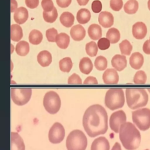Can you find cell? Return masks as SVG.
<instances>
[{"mask_svg": "<svg viewBox=\"0 0 150 150\" xmlns=\"http://www.w3.org/2000/svg\"><path fill=\"white\" fill-rule=\"evenodd\" d=\"M83 125L90 137L104 134L108 129V115L105 109L100 104L90 105L83 114Z\"/></svg>", "mask_w": 150, "mask_h": 150, "instance_id": "cell-1", "label": "cell"}, {"mask_svg": "<svg viewBox=\"0 0 150 150\" xmlns=\"http://www.w3.org/2000/svg\"><path fill=\"white\" fill-rule=\"evenodd\" d=\"M119 138L127 150H135L141 143V134L135 124L131 122L123 124L119 131Z\"/></svg>", "mask_w": 150, "mask_h": 150, "instance_id": "cell-2", "label": "cell"}, {"mask_svg": "<svg viewBox=\"0 0 150 150\" xmlns=\"http://www.w3.org/2000/svg\"><path fill=\"white\" fill-rule=\"evenodd\" d=\"M127 104L132 110L145 107L148 101V95L143 88H127L125 90Z\"/></svg>", "mask_w": 150, "mask_h": 150, "instance_id": "cell-3", "label": "cell"}, {"mask_svg": "<svg viewBox=\"0 0 150 150\" xmlns=\"http://www.w3.org/2000/svg\"><path fill=\"white\" fill-rule=\"evenodd\" d=\"M104 103L105 106L111 110L122 108L125 103L123 90L121 88H112L105 94Z\"/></svg>", "mask_w": 150, "mask_h": 150, "instance_id": "cell-4", "label": "cell"}, {"mask_svg": "<svg viewBox=\"0 0 150 150\" xmlns=\"http://www.w3.org/2000/svg\"><path fill=\"white\" fill-rule=\"evenodd\" d=\"M66 145L67 150H86L87 145V137L81 130H73L67 137Z\"/></svg>", "mask_w": 150, "mask_h": 150, "instance_id": "cell-5", "label": "cell"}, {"mask_svg": "<svg viewBox=\"0 0 150 150\" xmlns=\"http://www.w3.org/2000/svg\"><path fill=\"white\" fill-rule=\"evenodd\" d=\"M132 120L135 125L140 130L145 131L150 128V109L141 108L132 112Z\"/></svg>", "mask_w": 150, "mask_h": 150, "instance_id": "cell-6", "label": "cell"}, {"mask_svg": "<svg viewBox=\"0 0 150 150\" xmlns=\"http://www.w3.org/2000/svg\"><path fill=\"white\" fill-rule=\"evenodd\" d=\"M46 111L50 114H56L61 107V100L58 94L54 91L47 92L43 101Z\"/></svg>", "mask_w": 150, "mask_h": 150, "instance_id": "cell-7", "label": "cell"}, {"mask_svg": "<svg viewBox=\"0 0 150 150\" xmlns=\"http://www.w3.org/2000/svg\"><path fill=\"white\" fill-rule=\"evenodd\" d=\"M32 96L30 88H11V97L12 101L18 105H23L28 103Z\"/></svg>", "mask_w": 150, "mask_h": 150, "instance_id": "cell-8", "label": "cell"}, {"mask_svg": "<svg viewBox=\"0 0 150 150\" xmlns=\"http://www.w3.org/2000/svg\"><path fill=\"white\" fill-rule=\"evenodd\" d=\"M65 136V129L64 127L60 123L56 122L50 127L48 138L49 141L54 144L60 143Z\"/></svg>", "mask_w": 150, "mask_h": 150, "instance_id": "cell-9", "label": "cell"}, {"mask_svg": "<svg viewBox=\"0 0 150 150\" xmlns=\"http://www.w3.org/2000/svg\"><path fill=\"white\" fill-rule=\"evenodd\" d=\"M127 117L123 110H118L113 112L109 120L110 128L115 133L119 132L121 126L126 122Z\"/></svg>", "mask_w": 150, "mask_h": 150, "instance_id": "cell-10", "label": "cell"}, {"mask_svg": "<svg viewBox=\"0 0 150 150\" xmlns=\"http://www.w3.org/2000/svg\"><path fill=\"white\" fill-rule=\"evenodd\" d=\"M133 36L137 39H144L147 33L146 25L142 22H137L134 23L132 28Z\"/></svg>", "mask_w": 150, "mask_h": 150, "instance_id": "cell-11", "label": "cell"}, {"mask_svg": "<svg viewBox=\"0 0 150 150\" xmlns=\"http://www.w3.org/2000/svg\"><path fill=\"white\" fill-rule=\"evenodd\" d=\"M11 150H25L22 138L18 133L15 132H11Z\"/></svg>", "mask_w": 150, "mask_h": 150, "instance_id": "cell-12", "label": "cell"}, {"mask_svg": "<svg viewBox=\"0 0 150 150\" xmlns=\"http://www.w3.org/2000/svg\"><path fill=\"white\" fill-rule=\"evenodd\" d=\"M103 80L105 84H117L119 80V76L115 69H108L103 74Z\"/></svg>", "mask_w": 150, "mask_h": 150, "instance_id": "cell-13", "label": "cell"}, {"mask_svg": "<svg viewBox=\"0 0 150 150\" xmlns=\"http://www.w3.org/2000/svg\"><path fill=\"white\" fill-rule=\"evenodd\" d=\"M127 61L124 55L115 54L111 59L112 66L118 71L123 70L127 67Z\"/></svg>", "mask_w": 150, "mask_h": 150, "instance_id": "cell-14", "label": "cell"}, {"mask_svg": "<svg viewBox=\"0 0 150 150\" xmlns=\"http://www.w3.org/2000/svg\"><path fill=\"white\" fill-rule=\"evenodd\" d=\"M91 150H110V143L105 137H98L93 141Z\"/></svg>", "mask_w": 150, "mask_h": 150, "instance_id": "cell-15", "label": "cell"}, {"mask_svg": "<svg viewBox=\"0 0 150 150\" xmlns=\"http://www.w3.org/2000/svg\"><path fill=\"white\" fill-rule=\"evenodd\" d=\"M98 21L103 27L105 28H110L114 23V16L111 13L107 11H103L99 14Z\"/></svg>", "mask_w": 150, "mask_h": 150, "instance_id": "cell-16", "label": "cell"}, {"mask_svg": "<svg viewBox=\"0 0 150 150\" xmlns=\"http://www.w3.org/2000/svg\"><path fill=\"white\" fill-rule=\"evenodd\" d=\"M144 62L143 55L139 52L133 53L129 57V64L132 68L139 70L142 67Z\"/></svg>", "mask_w": 150, "mask_h": 150, "instance_id": "cell-17", "label": "cell"}, {"mask_svg": "<svg viewBox=\"0 0 150 150\" xmlns=\"http://www.w3.org/2000/svg\"><path fill=\"white\" fill-rule=\"evenodd\" d=\"M28 11L25 7H19L15 12L13 19L15 22L19 25L24 23L28 19Z\"/></svg>", "mask_w": 150, "mask_h": 150, "instance_id": "cell-18", "label": "cell"}, {"mask_svg": "<svg viewBox=\"0 0 150 150\" xmlns=\"http://www.w3.org/2000/svg\"><path fill=\"white\" fill-rule=\"evenodd\" d=\"M70 36L75 41H80L83 40L86 36V30L80 24L73 26L70 31Z\"/></svg>", "mask_w": 150, "mask_h": 150, "instance_id": "cell-19", "label": "cell"}, {"mask_svg": "<svg viewBox=\"0 0 150 150\" xmlns=\"http://www.w3.org/2000/svg\"><path fill=\"white\" fill-rule=\"evenodd\" d=\"M37 61L41 66L47 67L49 66L52 62V54L47 50H42L38 54Z\"/></svg>", "mask_w": 150, "mask_h": 150, "instance_id": "cell-20", "label": "cell"}, {"mask_svg": "<svg viewBox=\"0 0 150 150\" xmlns=\"http://www.w3.org/2000/svg\"><path fill=\"white\" fill-rule=\"evenodd\" d=\"M93 63L88 57H84L80 60L79 63V69L82 73L88 74L93 70Z\"/></svg>", "mask_w": 150, "mask_h": 150, "instance_id": "cell-21", "label": "cell"}, {"mask_svg": "<svg viewBox=\"0 0 150 150\" xmlns=\"http://www.w3.org/2000/svg\"><path fill=\"white\" fill-rule=\"evenodd\" d=\"M88 34L89 37L94 40H99L101 38L102 30L100 25L97 24H91L88 28Z\"/></svg>", "mask_w": 150, "mask_h": 150, "instance_id": "cell-22", "label": "cell"}, {"mask_svg": "<svg viewBox=\"0 0 150 150\" xmlns=\"http://www.w3.org/2000/svg\"><path fill=\"white\" fill-rule=\"evenodd\" d=\"M23 37V31L19 24H13L11 26V39L14 42H19Z\"/></svg>", "mask_w": 150, "mask_h": 150, "instance_id": "cell-23", "label": "cell"}, {"mask_svg": "<svg viewBox=\"0 0 150 150\" xmlns=\"http://www.w3.org/2000/svg\"><path fill=\"white\" fill-rule=\"evenodd\" d=\"M91 18V13L90 11L86 8L80 9L77 13L76 19L80 24L87 23Z\"/></svg>", "mask_w": 150, "mask_h": 150, "instance_id": "cell-24", "label": "cell"}, {"mask_svg": "<svg viewBox=\"0 0 150 150\" xmlns=\"http://www.w3.org/2000/svg\"><path fill=\"white\" fill-rule=\"evenodd\" d=\"M74 21V15L69 12H64L60 16V23L66 28L71 27Z\"/></svg>", "mask_w": 150, "mask_h": 150, "instance_id": "cell-25", "label": "cell"}, {"mask_svg": "<svg viewBox=\"0 0 150 150\" xmlns=\"http://www.w3.org/2000/svg\"><path fill=\"white\" fill-rule=\"evenodd\" d=\"M55 42L59 47L65 49L67 48L70 43L69 36L65 33H60L58 34Z\"/></svg>", "mask_w": 150, "mask_h": 150, "instance_id": "cell-26", "label": "cell"}, {"mask_svg": "<svg viewBox=\"0 0 150 150\" xmlns=\"http://www.w3.org/2000/svg\"><path fill=\"white\" fill-rule=\"evenodd\" d=\"M15 51L21 56H25L29 52V45L25 40L19 41L16 45Z\"/></svg>", "mask_w": 150, "mask_h": 150, "instance_id": "cell-27", "label": "cell"}, {"mask_svg": "<svg viewBox=\"0 0 150 150\" xmlns=\"http://www.w3.org/2000/svg\"><path fill=\"white\" fill-rule=\"evenodd\" d=\"M139 7L138 2L137 0H128L124 6V10L127 14L132 15L135 13Z\"/></svg>", "mask_w": 150, "mask_h": 150, "instance_id": "cell-28", "label": "cell"}, {"mask_svg": "<svg viewBox=\"0 0 150 150\" xmlns=\"http://www.w3.org/2000/svg\"><path fill=\"white\" fill-rule=\"evenodd\" d=\"M106 38L110 40L111 43L114 44L120 40V33L119 30L115 28H110L106 33Z\"/></svg>", "mask_w": 150, "mask_h": 150, "instance_id": "cell-29", "label": "cell"}, {"mask_svg": "<svg viewBox=\"0 0 150 150\" xmlns=\"http://www.w3.org/2000/svg\"><path fill=\"white\" fill-rule=\"evenodd\" d=\"M43 39L42 33L38 30L33 29L32 30L29 35V42L33 45H37L41 43Z\"/></svg>", "mask_w": 150, "mask_h": 150, "instance_id": "cell-30", "label": "cell"}, {"mask_svg": "<svg viewBox=\"0 0 150 150\" xmlns=\"http://www.w3.org/2000/svg\"><path fill=\"white\" fill-rule=\"evenodd\" d=\"M73 63L70 57H66L59 61V69L63 72L69 73L71 69Z\"/></svg>", "mask_w": 150, "mask_h": 150, "instance_id": "cell-31", "label": "cell"}, {"mask_svg": "<svg viewBox=\"0 0 150 150\" xmlns=\"http://www.w3.org/2000/svg\"><path fill=\"white\" fill-rule=\"evenodd\" d=\"M120 52L123 55H129L132 50V46L128 40H122L119 45Z\"/></svg>", "mask_w": 150, "mask_h": 150, "instance_id": "cell-32", "label": "cell"}, {"mask_svg": "<svg viewBox=\"0 0 150 150\" xmlns=\"http://www.w3.org/2000/svg\"><path fill=\"white\" fill-rule=\"evenodd\" d=\"M94 66L99 71L104 70L107 67V60L106 58L103 56L97 57L94 62Z\"/></svg>", "mask_w": 150, "mask_h": 150, "instance_id": "cell-33", "label": "cell"}, {"mask_svg": "<svg viewBox=\"0 0 150 150\" xmlns=\"http://www.w3.org/2000/svg\"><path fill=\"white\" fill-rule=\"evenodd\" d=\"M57 16H58L57 11L55 7L53 9V10L51 12H47L43 11V19L46 22H48V23L54 22L56 20Z\"/></svg>", "mask_w": 150, "mask_h": 150, "instance_id": "cell-34", "label": "cell"}, {"mask_svg": "<svg viewBox=\"0 0 150 150\" xmlns=\"http://www.w3.org/2000/svg\"><path fill=\"white\" fill-rule=\"evenodd\" d=\"M98 46L94 41L87 43L86 45V52L87 54L91 57H94L97 55L98 52Z\"/></svg>", "mask_w": 150, "mask_h": 150, "instance_id": "cell-35", "label": "cell"}, {"mask_svg": "<svg viewBox=\"0 0 150 150\" xmlns=\"http://www.w3.org/2000/svg\"><path fill=\"white\" fill-rule=\"evenodd\" d=\"M147 80L146 73L143 70H138L134 76L133 81L135 84H145Z\"/></svg>", "mask_w": 150, "mask_h": 150, "instance_id": "cell-36", "label": "cell"}, {"mask_svg": "<svg viewBox=\"0 0 150 150\" xmlns=\"http://www.w3.org/2000/svg\"><path fill=\"white\" fill-rule=\"evenodd\" d=\"M57 35H58L57 30L53 28L48 29L46 31V37L47 40L50 42H56V39Z\"/></svg>", "mask_w": 150, "mask_h": 150, "instance_id": "cell-37", "label": "cell"}, {"mask_svg": "<svg viewBox=\"0 0 150 150\" xmlns=\"http://www.w3.org/2000/svg\"><path fill=\"white\" fill-rule=\"evenodd\" d=\"M97 46L99 49L104 50L110 47V42L107 38H101L98 40L97 42Z\"/></svg>", "mask_w": 150, "mask_h": 150, "instance_id": "cell-38", "label": "cell"}, {"mask_svg": "<svg viewBox=\"0 0 150 150\" xmlns=\"http://www.w3.org/2000/svg\"><path fill=\"white\" fill-rule=\"evenodd\" d=\"M41 5L43 11L45 12H51L54 8L53 2L52 0H42Z\"/></svg>", "mask_w": 150, "mask_h": 150, "instance_id": "cell-39", "label": "cell"}, {"mask_svg": "<svg viewBox=\"0 0 150 150\" xmlns=\"http://www.w3.org/2000/svg\"><path fill=\"white\" fill-rule=\"evenodd\" d=\"M110 8L114 11H119L123 6L122 0H110Z\"/></svg>", "mask_w": 150, "mask_h": 150, "instance_id": "cell-40", "label": "cell"}, {"mask_svg": "<svg viewBox=\"0 0 150 150\" xmlns=\"http://www.w3.org/2000/svg\"><path fill=\"white\" fill-rule=\"evenodd\" d=\"M68 83L69 84H81L82 80L80 77L76 74H72L68 79Z\"/></svg>", "mask_w": 150, "mask_h": 150, "instance_id": "cell-41", "label": "cell"}, {"mask_svg": "<svg viewBox=\"0 0 150 150\" xmlns=\"http://www.w3.org/2000/svg\"><path fill=\"white\" fill-rule=\"evenodd\" d=\"M91 9L93 12L98 13L102 9V4L99 0H95L92 2Z\"/></svg>", "mask_w": 150, "mask_h": 150, "instance_id": "cell-42", "label": "cell"}, {"mask_svg": "<svg viewBox=\"0 0 150 150\" xmlns=\"http://www.w3.org/2000/svg\"><path fill=\"white\" fill-rule=\"evenodd\" d=\"M39 3V0H25L26 5L30 9L36 8L38 6Z\"/></svg>", "mask_w": 150, "mask_h": 150, "instance_id": "cell-43", "label": "cell"}, {"mask_svg": "<svg viewBox=\"0 0 150 150\" xmlns=\"http://www.w3.org/2000/svg\"><path fill=\"white\" fill-rule=\"evenodd\" d=\"M56 1L57 5L63 8L68 7L71 2V0H56Z\"/></svg>", "mask_w": 150, "mask_h": 150, "instance_id": "cell-44", "label": "cell"}, {"mask_svg": "<svg viewBox=\"0 0 150 150\" xmlns=\"http://www.w3.org/2000/svg\"><path fill=\"white\" fill-rule=\"evenodd\" d=\"M143 52L146 54H150V41L146 40L142 46Z\"/></svg>", "mask_w": 150, "mask_h": 150, "instance_id": "cell-45", "label": "cell"}, {"mask_svg": "<svg viewBox=\"0 0 150 150\" xmlns=\"http://www.w3.org/2000/svg\"><path fill=\"white\" fill-rule=\"evenodd\" d=\"M84 84H97L98 81L96 77L93 76L87 77L84 81Z\"/></svg>", "mask_w": 150, "mask_h": 150, "instance_id": "cell-46", "label": "cell"}, {"mask_svg": "<svg viewBox=\"0 0 150 150\" xmlns=\"http://www.w3.org/2000/svg\"><path fill=\"white\" fill-rule=\"evenodd\" d=\"M18 3L16 0H11V12H14L18 9Z\"/></svg>", "mask_w": 150, "mask_h": 150, "instance_id": "cell-47", "label": "cell"}, {"mask_svg": "<svg viewBox=\"0 0 150 150\" xmlns=\"http://www.w3.org/2000/svg\"><path fill=\"white\" fill-rule=\"evenodd\" d=\"M111 150H121V147L118 142H115Z\"/></svg>", "mask_w": 150, "mask_h": 150, "instance_id": "cell-48", "label": "cell"}, {"mask_svg": "<svg viewBox=\"0 0 150 150\" xmlns=\"http://www.w3.org/2000/svg\"><path fill=\"white\" fill-rule=\"evenodd\" d=\"M77 1L79 5L83 6V5H87V4L89 1V0H77Z\"/></svg>", "mask_w": 150, "mask_h": 150, "instance_id": "cell-49", "label": "cell"}, {"mask_svg": "<svg viewBox=\"0 0 150 150\" xmlns=\"http://www.w3.org/2000/svg\"><path fill=\"white\" fill-rule=\"evenodd\" d=\"M11 53H12L13 52V50H14V47H13V46L12 44H11Z\"/></svg>", "mask_w": 150, "mask_h": 150, "instance_id": "cell-50", "label": "cell"}, {"mask_svg": "<svg viewBox=\"0 0 150 150\" xmlns=\"http://www.w3.org/2000/svg\"><path fill=\"white\" fill-rule=\"evenodd\" d=\"M147 6H148V9L150 11V0H148V3H147Z\"/></svg>", "mask_w": 150, "mask_h": 150, "instance_id": "cell-51", "label": "cell"}, {"mask_svg": "<svg viewBox=\"0 0 150 150\" xmlns=\"http://www.w3.org/2000/svg\"><path fill=\"white\" fill-rule=\"evenodd\" d=\"M148 92L150 93V88H148Z\"/></svg>", "mask_w": 150, "mask_h": 150, "instance_id": "cell-52", "label": "cell"}, {"mask_svg": "<svg viewBox=\"0 0 150 150\" xmlns=\"http://www.w3.org/2000/svg\"><path fill=\"white\" fill-rule=\"evenodd\" d=\"M145 150H149V149H145Z\"/></svg>", "mask_w": 150, "mask_h": 150, "instance_id": "cell-53", "label": "cell"}, {"mask_svg": "<svg viewBox=\"0 0 150 150\" xmlns=\"http://www.w3.org/2000/svg\"><path fill=\"white\" fill-rule=\"evenodd\" d=\"M149 41H150V38H149Z\"/></svg>", "mask_w": 150, "mask_h": 150, "instance_id": "cell-54", "label": "cell"}]
</instances>
